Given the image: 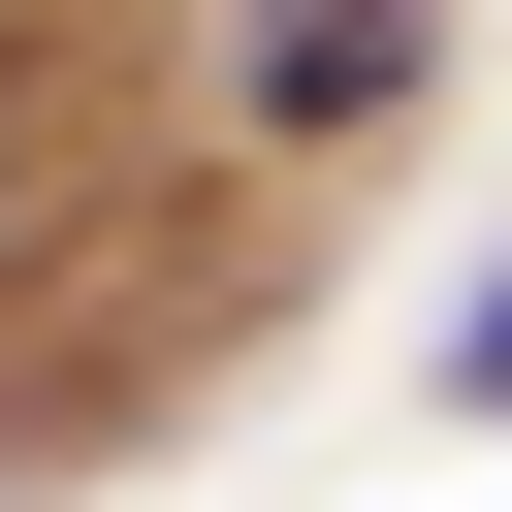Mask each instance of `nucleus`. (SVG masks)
<instances>
[{"label":"nucleus","mask_w":512,"mask_h":512,"mask_svg":"<svg viewBox=\"0 0 512 512\" xmlns=\"http://www.w3.org/2000/svg\"><path fill=\"white\" fill-rule=\"evenodd\" d=\"M192 32H224V128H320V160L448 64V0H192Z\"/></svg>","instance_id":"obj_1"},{"label":"nucleus","mask_w":512,"mask_h":512,"mask_svg":"<svg viewBox=\"0 0 512 512\" xmlns=\"http://www.w3.org/2000/svg\"><path fill=\"white\" fill-rule=\"evenodd\" d=\"M448 384H480V416H512V288H480V320H448Z\"/></svg>","instance_id":"obj_2"}]
</instances>
